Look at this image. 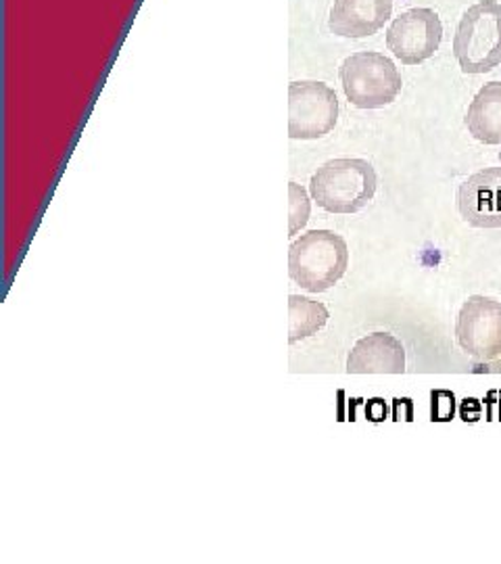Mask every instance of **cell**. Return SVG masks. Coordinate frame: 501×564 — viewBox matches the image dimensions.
Segmentation results:
<instances>
[{
  "label": "cell",
  "instance_id": "6da1fadb",
  "mask_svg": "<svg viewBox=\"0 0 501 564\" xmlns=\"http://www.w3.org/2000/svg\"><path fill=\"white\" fill-rule=\"evenodd\" d=\"M379 176L366 160H330L312 176L309 193L328 214H358L374 199Z\"/></svg>",
  "mask_w": 501,
  "mask_h": 564
},
{
  "label": "cell",
  "instance_id": "7a4b0ae2",
  "mask_svg": "<svg viewBox=\"0 0 501 564\" xmlns=\"http://www.w3.org/2000/svg\"><path fill=\"white\" fill-rule=\"evenodd\" d=\"M347 265V242L330 230H309L288 249V274L309 293L333 289L345 276Z\"/></svg>",
  "mask_w": 501,
  "mask_h": 564
},
{
  "label": "cell",
  "instance_id": "3957f363",
  "mask_svg": "<svg viewBox=\"0 0 501 564\" xmlns=\"http://www.w3.org/2000/svg\"><path fill=\"white\" fill-rule=\"evenodd\" d=\"M454 55L464 74H487L500 65V2L481 0L464 13L454 36Z\"/></svg>",
  "mask_w": 501,
  "mask_h": 564
},
{
  "label": "cell",
  "instance_id": "277c9868",
  "mask_svg": "<svg viewBox=\"0 0 501 564\" xmlns=\"http://www.w3.org/2000/svg\"><path fill=\"white\" fill-rule=\"evenodd\" d=\"M342 90L345 97L358 109H381L400 97V69L382 53L361 51L342 61Z\"/></svg>",
  "mask_w": 501,
  "mask_h": 564
},
{
  "label": "cell",
  "instance_id": "5b68a950",
  "mask_svg": "<svg viewBox=\"0 0 501 564\" xmlns=\"http://www.w3.org/2000/svg\"><path fill=\"white\" fill-rule=\"evenodd\" d=\"M339 120L337 93L324 82H293L288 86V137L318 141L330 134Z\"/></svg>",
  "mask_w": 501,
  "mask_h": 564
},
{
  "label": "cell",
  "instance_id": "8992f818",
  "mask_svg": "<svg viewBox=\"0 0 501 564\" xmlns=\"http://www.w3.org/2000/svg\"><path fill=\"white\" fill-rule=\"evenodd\" d=\"M456 337L461 351L479 362H491L501 356V303L475 295L461 305Z\"/></svg>",
  "mask_w": 501,
  "mask_h": 564
},
{
  "label": "cell",
  "instance_id": "52a82bcc",
  "mask_svg": "<svg viewBox=\"0 0 501 564\" xmlns=\"http://www.w3.org/2000/svg\"><path fill=\"white\" fill-rule=\"evenodd\" d=\"M442 39L439 15L433 9H412L391 23L386 46L403 65H418L437 53Z\"/></svg>",
  "mask_w": 501,
  "mask_h": 564
},
{
  "label": "cell",
  "instance_id": "ba28073f",
  "mask_svg": "<svg viewBox=\"0 0 501 564\" xmlns=\"http://www.w3.org/2000/svg\"><path fill=\"white\" fill-rule=\"evenodd\" d=\"M458 209L475 228H501V167H487L464 182Z\"/></svg>",
  "mask_w": 501,
  "mask_h": 564
},
{
  "label": "cell",
  "instance_id": "9c48e42d",
  "mask_svg": "<svg viewBox=\"0 0 501 564\" xmlns=\"http://www.w3.org/2000/svg\"><path fill=\"white\" fill-rule=\"evenodd\" d=\"M393 15V0H335L328 28L342 39L374 36Z\"/></svg>",
  "mask_w": 501,
  "mask_h": 564
},
{
  "label": "cell",
  "instance_id": "30bf717a",
  "mask_svg": "<svg viewBox=\"0 0 501 564\" xmlns=\"http://www.w3.org/2000/svg\"><path fill=\"white\" fill-rule=\"evenodd\" d=\"M349 375H403L405 349L397 337L374 333L356 343L347 360Z\"/></svg>",
  "mask_w": 501,
  "mask_h": 564
},
{
  "label": "cell",
  "instance_id": "8fae6325",
  "mask_svg": "<svg viewBox=\"0 0 501 564\" xmlns=\"http://www.w3.org/2000/svg\"><path fill=\"white\" fill-rule=\"evenodd\" d=\"M468 132L484 144H501V82H489L477 93L466 116Z\"/></svg>",
  "mask_w": 501,
  "mask_h": 564
},
{
  "label": "cell",
  "instance_id": "7c38bea8",
  "mask_svg": "<svg viewBox=\"0 0 501 564\" xmlns=\"http://www.w3.org/2000/svg\"><path fill=\"white\" fill-rule=\"evenodd\" d=\"M288 341L297 343L316 335L324 324L328 323V310L318 302H312L307 297L291 295L288 297Z\"/></svg>",
  "mask_w": 501,
  "mask_h": 564
},
{
  "label": "cell",
  "instance_id": "4fadbf2b",
  "mask_svg": "<svg viewBox=\"0 0 501 564\" xmlns=\"http://www.w3.org/2000/svg\"><path fill=\"white\" fill-rule=\"evenodd\" d=\"M288 195H291V209H288V218H291V226L288 232L297 235L301 228L309 220V212H312V203L305 193V188L291 182L288 184Z\"/></svg>",
  "mask_w": 501,
  "mask_h": 564
},
{
  "label": "cell",
  "instance_id": "5bb4252c",
  "mask_svg": "<svg viewBox=\"0 0 501 564\" xmlns=\"http://www.w3.org/2000/svg\"><path fill=\"white\" fill-rule=\"evenodd\" d=\"M433 412H431V419L433 421H451L454 414H456V398L454 393L449 391H433Z\"/></svg>",
  "mask_w": 501,
  "mask_h": 564
}]
</instances>
